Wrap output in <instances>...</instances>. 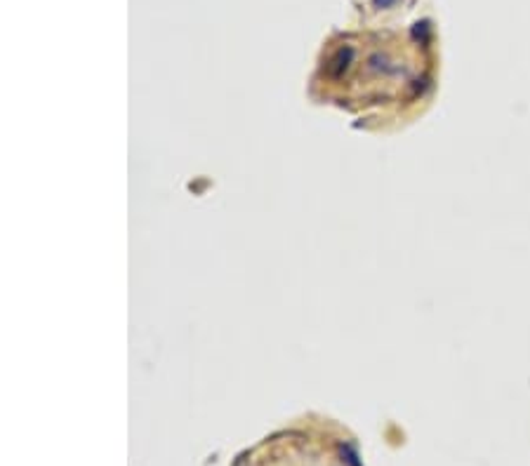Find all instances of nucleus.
I'll return each instance as SVG.
<instances>
[{
  "mask_svg": "<svg viewBox=\"0 0 530 466\" xmlns=\"http://www.w3.org/2000/svg\"><path fill=\"white\" fill-rule=\"evenodd\" d=\"M394 3H396V0H375V5H377V8H392Z\"/></svg>",
  "mask_w": 530,
  "mask_h": 466,
  "instance_id": "nucleus-1",
  "label": "nucleus"
}]
</instances>
